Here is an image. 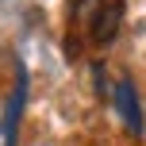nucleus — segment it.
<instances>
[{
  "mask_svg": "<svg viewBox=\"0 0 146 146\" xmlns=\"http://www.w3.org/2000/svg\"><path fill=\"white\" fill-rule=\"evenodd\" d=\"M115 111H119V119H123V127L131 135H142V104H139V96H135V85H131V77H119L115 81Z\"/></svg>",
  "mask_w": 146,
  "mask_h": 146,
  "instance_id": "f257e3e1",
  "label": "nucleus"
},
{
  "mask_svg": "<svg viewBox=\"0 0 146 146\" xmlns=\"http://www.w3.org/2000/svg\"><path fill=\"white\" fill-rule=\"evenodd\" d=\"M119 23H123V0H111V4H104L100 19L92 23V38H96L100 46H108L111 38L119 35Z\"/></svg>",
  "mask_w": 146,
  "mask_h": 146,
  "instance_id": "f03ea898",
  "label": "nucleus"
},
{
  "mask_svg": "<svg viewBox=\"0 0 146 146\" xmlns=\"http://www.w3.org/2000/svg\"><path fill=\"white\" fill-rule=\"evenodd\" d=\"M23 100H27V73L19 69L15 88H12V100H8V111H4V142L15 139V127H19V115H23Z\"/></svg>",
  "mask_w": 146,
  "mask_h": 146,
  "instance_id": "7ed1b4c3",
  "label": "nucleus"
},
{
  "mask_svg": "<svg viewBox=\"0 0 146 146\" xmlns=\"http://www.w3.org/2000/svg\"><path fill=\"white\" fill-rule=\"evenodd\" d=\"M100 12H104V0H73L69 19L77 23V27H88V31H92V23L100 19Z\"/></svg>",
  "mask_w": 146,
  "mask_h": 146,
  "instance_id": "20e7f679",
  "label": "nucleus"
}]
</instances>
